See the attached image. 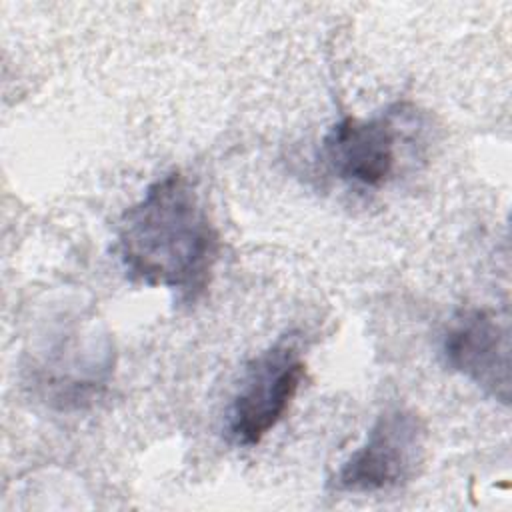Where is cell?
<instances>
[{"mask_svg": "<svg viewBox=\"0 0 512 512\" xmlns=\"http://www.w3.org/2000/svg\"><path fill=\"white\" fill-rule=\"evenodd\" d=\"M114 250L132 282L196 302L210 284L220 236L192 182L170 172L124 210Z\"/></svg>", "mask_w": 512, "mask_h": 512, "instance_id": "1", "label": "cell"}, {"mask_svg": "<svg viewBox=\"0 0 512 512\" xmlns=\"http://www.w3.org/2000/svg\"><path fill=\"white\" fill-rule=\"evenodd\" d=\"M306 364L296 334H284L244 368L226 414V432L236 446H256L286 416L304 380Z\"/></svg>", "mask_w": 512, "mask_h": 512, "instance_id": "2", "label": "cell"}, {"mask_svg": "<svg viewBox=\"0 0 512 512\" xmlns=\"http://www.w3.org/2000/svg\"><path fill=\"white\" fill-rule=\"evenodd\" d=\"M426 438L418 412L404 406L384 410L364 442L342 462L332 486L338 492L372 494L410 482L424 462Z\"/></svg>", "mask_w": 512, "mask_h": 512, "instance_id": "3", "label": "cell"}, {"mask_svg": "<svg viewBox=\"0 0 512 512\" xmlns=\"http://www.w3.org/2000/svg\"><path fill=\"white\" fill-rule=\"evenodd\" d=\"M444 364L474 382L488 396L510 400V334L496 316L466 308L452 316L442 336Z\"/></svg>", "mask_w": 512, "mask_h": 512, "instance_id": "4", "label": "cell"}, {"mask_svg": "<svg viewBox=\"0 0 512 512\" xmlns=\"http://www.w3.org/2000/svg\"><path fill=\"white\" fill-rule=\"evenodd\" d=\"M396 138L390 110L372 118L344 116L324 134L322 156L340 180L376 188L392 176Z\"/></svg>", "mask_w": 512, "mask_h": 512, "instance_id": "5", "label": "cell"}]
</instances>
